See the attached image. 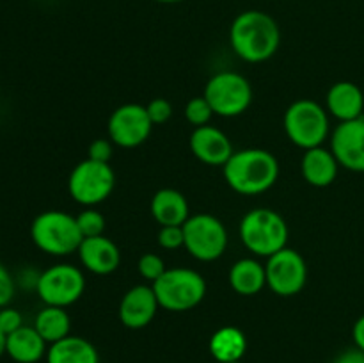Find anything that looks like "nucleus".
<instances>
[{"label": "nucleus", "mask_w": 364, "mask_h": 363, "mask_svg": "<svg viewBox=\"0 0 364 363\" xmlns=\"http://www.w3.org/2000/svg\"><path fill=\"white\" fill-rule=\"evenodd\" d=\"M247 349V338L244 331L235 326H224L210 338V352L219 363L240 362Z\"/></svg>", "instance_id": "obj_23"}, {"label": "nucleus", "mask_w": 364, "mask_h": 363, "mask_svg": "<svg viewBox=\"0 0 364 363\" xmlns=\"http://www.w3.org/2000/svg\"><path fill=\"white\" fill-rule=\"evenodd\" d=\"M77 253L80 256L82 265L89 273L98 274V276H107V274L114 273L121 262L119 248L105 235L84 238Z\"/></svg>", "instance_id": "obj_16"}, {"label": "nucleus", "mask_w": 364, "mask_h": 363, "mask_svg": "<svg viewBox=\"0 0 364 363\" xmlns=\"http://www.w3.org/2000/svg\"><path fill=\"white\" fill-rule=\"evenodd\" d=\"M159 244L164 249H178L185 244L183 226H160Z\"/></svg>", "instance_id": "obj_29"}, {"label": "nucleus", "mask_w": 364, "mask_h": 363, "mask_svg": "<svg viewBox=\"0 0 364 363\" xmlns=\"http://www.w3.org/2000/svg\"><path fill=\"white\" fill-rule=\"evenodd\" d=\"M331 152L341 167L354 173H364V116L341 121L331 137Z\"/></svg>", "instance_id": "obj_13"}, {"label": "nucleus", "mask_w": 364, "mask_h": 363, "mask_svg": "<svg viewBox=\"0 0 364 363\" xmlns=\"http://www.w3.org/2000/svg\"><path fill=\"white\" fill-rule=\"evenodd\" d=\"M155 125L144 105L124 103L117 107L109 120V137L121 148H137L151 134Z\"/></svg>", "instance_id": "obj_12"}, {"label": "nucleus", "mask_w": 364, "mask_h": 363, "mask_svg": "<svg viewBox=\"0 0 364 363\" xmlns=\"http://www.w3.org/2000/svg\"><path fill=\"white\" fill-rule=\"evenodd\" d=\"M23 326V317L18 310L6 306V308H0V330L6 335H11L13 331L20 330Z\"/></svg>", "instance_id": "obj_32"}, {"label": "nucleus", "mask_w": 364, "mask_h": 363, "mask_svg": "<svg viewBox=\"0 0 364 363\" xmlns=\"http://www.w3.org/2000/svg\"><path fill=\"white\" fill-rule=\"evenodd\" d=\"M160 305L153 287L137 285L123 295L119 302V320L128 330H142L155 319Z\"/></svg>", "instance_id": "obj_14"}, {"label": "nucleus", "mask_w": 364, "mask_h": 363, "mask_svg": "<svg viewBox=\"0 0 364 363\" xmlns=\"http://www.w3.org/2000/svg\"><path fill=\"white\" fill-rule=\"evenodd\" d=\"M205 96L213 114L223 117L240 116L252 102V88L247 78L235 71H220L205 85Z\"/></svg>", "instance_id": "obj_7"}, {"label": "nucleus", "mask_w": 364, "mask_h": 363, "mask_svg": "<svg viewBox=\"0 0 364 363\" xmlns=\"http://www.w3.org/2000/svg\"><path fill=\"white\" fill-rule=\"evenodd\" d=\"M77 223L84 238L98 237V235H103V231H105V217L98 210H84V212L77 216Z\"/></svg>", "instance_id": "obj_26"}, {"label": "nucleus", "mask_w": 364, "mask_h": 363, "mask_svg": "<svg viewBox=\"0 0 364 363\" xmlns=\"http://www.w3.org/2000/svg\"><path fill=\"white\" fill-rule=\"evenodd\" d=\"M155 2H160V4H178V2H183V0H155Z\"/></svg>", "instance_id": "obj_36"}, {"label": "nucleus", "mask_w": 364, "mask_h": 363, "mask_svg": "<svg viewBox=\"0 0 364 363\" xmlns=\"http://www.w3.org/2000/svg\"><path fill=\"white\" fill-rule=\"evenodd\" d=\"M14 294H16V281L11 276L9 270L0 263V308L9 306Z\"/></svg>", "instance_id": "obj_30"}, {"label": "nucleus", "mask_w": 364, "mask_h": 363, "mask_svg": "<svg viewBox=\"0 0 364 363\" xmlns=\"http://www.w3.org/2000/svg\"><path fill=\"white\" fill-rule=\"evenodd\" d=\"M233 363H240V362H233Z\"/></svg>", "instance_id": "obj_37"}, {"label": "nucleus", "mask_w": 364, "mask_h": 363, "mask_svg": "<svg viewBox=\"0 0 364 363\" xmlns=\"http://www.w3.org/2000/svg\"><path fill=\"white\" fill-rule=\"evenodd\" d=\"M160 308L169 312H188L206 295V281L198 270L174 267L151 285Z\"/></svg>", "instance_id": "obj_5"}, {"label": "nucleus", "mask_w": 364, "mask_h": 363, "mask_svg": "<svg viewBox=\"0 0 364 363\" xmlns=\"http://www.w3.org/2000/svg\"><path fill=\"white\" fill-rule=\"evenodd\" d=\"M46 363H100V356L91 342L70 335L50 345Z\"/></svg>", "instance_id": "obj_21"}, {"label": "nucleus", "mask_w": 364, "mask_h": 363, "mask_svg": "<svg viewBox=\"0 0 364 363\" xmlns=\"http://www.w3.org/2000/svg\"><path fill=\"white\" fill-rule=\"evenodd\" d=\"M223 167L228 185L244 196H256L269 191L279 177L276 157L259 148L235 152Z\"/></svg>", "instance_id": "obj_2"}, {"label": "nucleus", "mask_w": 364, "mask_h": 363, "mask_svg": "<svg viewBox=\"0 0 364 363\" xmlns=\"http://www.w3.org/2000/svg\"><path fill=\"white\" fill-rule=\"evenodd\" d=\"M327 110L336 120L352 121L363 116L364 110V95L354 82L341 80L331 85L327 93Z\"/></svg>", "instance_id": "obj_17"}, {"label": "nucleus", "mask_w": 364, "mask_h": 363, "mask_svg": "<svg viewBox=\"0 0 364 363\" xmlns=\"http://www.w3.org/2000/svg\"><path fill=\"white\" fill-rule=\"evenodd\" d=\"M230 285L237 294L256 295L267 285L265 265L255 258H242L230 270Z\"/></svg>", "instance_id": "obj_22"}, {"label": "nucleus", "mask_w": 364, "mask_h": 363, "mask_svg": "<svg viewBox=\"0 0 364 363\" xmlns=\"http://www.w3.org/2000/svg\"><path fill=\"white\" fill-rule=\"evenodd\" d=\"M240 238L249 251L269 258L287 248L288 224L276 210L255 209L242 217Z\"/></svg>", "instance_id": "obj_4"}, {"label": "nucleus", "mask_w": 364, "mask_h": 363, "mask_svg": "<svg viewBox=\"0 0 364 363\" xmlns=\"http://www.w3.org/2000/svg\"><path fill=\"white\" fill-rule=\"evenodd\" d=\"M6 338H7V335L0 330V358L6 354Z\"/></svg>", "instance_id": "obj_35"}, {"label": "nucleus", "mask_w": 364, "mask_h": 363, "mask_svg": "<svg viewBox=\"0 0 364 363\" xmlns=\"http://www.w3.org/2000/svg\"><path fill=\"white\" fill-rule=\"evenodd\" d=\"M114 185H116V174L110 164L92 159L77 164L68 178L71 198L85 206L105 201L112 194Z\"/></svg>", "instance_id": "obj_8"}, {"label": "nucleus", "mask_w": 364, "mask_h": 363, "mask_svg": "<svg viewBox=\"0 0 364 363\" xmlns=\"http://www.w3.org/2000/svg\"><path fill=\"white\" fill-rule=\"evenodd\" d=\"M31 238L36 248L52 256H66L78 251L84 235L77 217L63 210L41 212L31 224Z\"/></svg>", "instance_id": "obj_3"}, {"label": "nucleus", "mask_w": 364, "mask_h": 363, "mask_svg": "<svg viewBox=\"0 0 364 363\" xmlns=\"http://www.w3.org/2000/svg\"><path fill=\"white\" fill-rule=\"evenodd\" d=\"M85 278L78 267L57 263L43 270L38 278L36 292L46 306L68 308L84 295Z\"/></svg>", "instance_id": "obj_9"}, {"label": "nucleus", "mask_w": 364, "mask_h": 363, "mask_svg": "<svg viewBox=\"0 0 364 363\" xmlns=\"http://www.w3.org/2000/svg\"><path fill=\"white\" fill-rule=\"evenodd\" d=\"M267 285L270 290L283 298L297 295L304 288L308 280V267L301 253L283 248L269 256L265 263Z\"/></svg>", "instance_id": "obj_11"}, {"label": "nucleus", "mask_w": 364, "mask_h": 363, "mask_svg": "<svg viewBox=\"0 0 364 363\" xmlns=\"http://www.w3.org/2000/svg\"><path fill=\"white\" fill-rule=\"evenodd\" d=\"M151 216L160 226H183L188 216V201L176 189H160L151 199Z\"/></svg>", "instance_id": "obj_20"}, {"label": "nucleus", "mask_w": 364, "mask_h": 363, "mask_svg": "<svg viewBox=\"0 0 364 363\" xmlns=\"http://www.w3.org/2000/svg\"><path fill=\"white\" fill-rule=\"evenodd\" d=\"M46 342L34 326H21L6 338V354L16 363H38L46 356Z\"/></svg>", "instance_id": "obj_19"}, {"label": "nucleus", "mask_w": 364, "mask_h": 363, "mask_svg": "<svg viewBox=\"0 0 364 363\" xmlns=\"http://www.w3.org/2000/svg\"><path fill=\"white\" fill-rule=\"evenodd\" d=\"M230 41L233 52L245 63H263L279 48V25L263 11H244L231 23Z\"/></svg>", "instance_id": "obj_1"}, {"label": "nucleus", "mask_w": 364, "mask_h": 363, "mask_svg": "<svg viewBox=\"0 0 364 363\" xmlns=\"http://www.w3.org/2000/svg\"><path fill=\"white\" fill-rule=\"evenodd\" d=\"M146 110L149 114V120L153 125H164L173 116V105L166 98H155L146 105Z\"/></svg>", "instance_id": "obj_28"}, {"label": "nucleus", "mask_w": 364, "mask_h": 363, "mask_svg": "<svg viewBox=\"0 0 364 363\" xmlns=\"http://www.w3.org/2000/svg\"><path fill=\"white\" fill-rule=\"evenodd\" d=\"M114 142L110 139H95L89 144V159L98 160V162L110 164V159L114 155Z\"/></svg>", "instance_id": "obj_31"}, {"label": "nucleus", "mask_w": 364, "mask_h": 363, "mask_svg": "<svg viewBox=\"0 0 364 363\" xmlns=\"http://www.w3.org/2000/svg\"><path fill=\"white\" fill-rule=\"evenodd\" d=\"M137 270H139V274L144 278V280L155 283L159 278H162V274L166 273L167 269H166V263H164V260L160 258L156 253H146V255H142L141 258H139Z\"/></svg>", "instance_id": "obj_27"}, {"label": "nucleus", "mask_w": 364, "mask_h": 363, "mask_svg": "<svg viewBox=\"0 0 364 363\" xmlns=\"http://www.w3.org/2000/svg\"><path fill=\"white\" fill-rule=\"evenodd\" d=\"M334 363H364V351L358 347L347 349L334 359Z\"/></svg>", "instance_id": "obj_33"}, {"label": "nucleus", "mask_w": 364, "mask_h": 363, "mask_svg": "<svg viewBox=\"0 0 364 363\" xmlns=\"http://www.w3.org/2000/svg\"><path fill=\"white\" fill-rule=\"evenodd\" d=\"M212 116L213 110L205 96H196V98L188 100L187 107H185V117H187L188 123L194 125V128L208 125Z\"/></svg>", "instance_id": "obj_25"}, {"label": "nucleus", "mask_w": 364, "mask_h": 363, "mask_svg": "<svg viewBox=\"0 0 364 363\" xmlns=\"http://www.w3.org/2000/svg\"><path fill=\"white\" fill-rule=\"evenodd\" d=\"M284 132L295 146L311 149L322 146L329 135V116L320 103L297 100L284 112Z\"/></svg>", "instance_id": "obj_6"}, {"label": "nucleus", "mask_w": 364, "mask_h": 363, "mask_svg": "<svg viewBox=\"0 0 364 363\" xmlns=\"http://www.w3.org/2000/svg\"><path fill=\"white\" fill-rule=\"evenodd\" d=\"M185 248L199 262H213L220 258L228 248L226 226L210 214L188 217L183 224Z\"/></svg>", "instance_id": "obj_10"}, {"label": "nucleus", "mask_w": 364, "mask_h": 363, "mask_svg": "<svg viewBox=\"0 0 364 363\" xmlns=\"http://www.w3.org/2000/svg\"><path fill=\"white\" fill-rule=\"evenodd\" d=\"M302 177L313 187H329L338 177L340 162L334 153L323 146L306 149L302 157Z\"/></svg>", "instance_id": "obj_18"}, {"label": "nucleus", "mask_w": 364, "mask_h": 363, "mask_svg": "<svg viewBox=\"0 0 364 363\" xmlns=\"http://www.w3.org/2000/svg\"><path fill=\"white\" fill-rule=\"evenodd\" d=\"M192 155L208 166H224L233 155L230 137L212 125L194 128L191 135Z\"/></svg>", "instance_id": "obj_15"}, {"label": "nucleus", "mask_w": 364, "mask_h": 363, "mask_svg": "<svg viewBox=\"0 0 364 363\" xmlns=\"http://www.w3.org/2000/svg\"><path fill=\"white\" fill-rule=\"evenodd\" d=\"M352 337H354L355 347L364 351V315H361L355 320L354 330H352Z\"/></svg>", "instance_id": "obj_34"}, {"label": "nucleus", "mask_w": 364, "mask_h": 363, "mask_svg": "<svg viewBox=\"0 0 364 363\" xmlns=\"http://www.w3.org/2000/svg\"><path fill=\"white\" fill-rule=\"evenodd\" d=\"M34 327L41 335L43 340L48 345H52L55 342L63 340V338L70 337V313L66 312V308H60V306L45 305V308L39 310L38 315H36Z\"/></svg>", "instance_id": "obj_24"}]
</instances>
